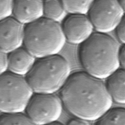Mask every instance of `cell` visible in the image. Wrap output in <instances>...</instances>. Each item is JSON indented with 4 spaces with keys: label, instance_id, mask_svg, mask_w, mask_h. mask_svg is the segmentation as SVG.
I'll use <instances>...</instances> for the list:
<instances>
[{
    "label": "cell",
    "instance_id": "obj_1",
    "mask_svg": "<svg viewBox=\"0 0 125 125\" xmlns=\"http://www.w3.org/2000/svg\"><path fill=\"white\" fill-rule=\"evenodd\" d=\"M60 90L66 109L89 122L96 121L112 106L113 101L102 80L85 71L71 74Z\"/></svg>",
    "mask_w": 125,
    "mask_h": 125
},
{
    "label": "cell",
    "instance_id": "obj_2",
    "mask_svg": "<svg viewBox=\"0 0 125 125\" xmlns=\"http://www.w3.org/2000/svg\"><path fill=\"white\" fill-rule=\"evenodd\" d=\"M81 44L80 61L88 74L105 79L120 68L118 59L120 45L107 33H93Z\"/></svg>",
    "mask_w": 125,
    "mask_h": 125
},
{
    "label": "cell",
    "instance_id": "obj_3",
    "mask_svg": "<svg viewBox=\"0 0 125 125\" xmlns=\"http://www.w3.org/2000/svg\"><path fill=\"white\" fill-rule=\"evenodd\" d=\"M71 74L70 63L56 54L36 60L25 78L34 93H55Z\"/></svg>",
    "mask_w": 125,
    "mask_h": 125
},
{
    "label": "cell",
    "instance_id": "obj_4",
    "mask_svg": "<svg viewBox=\"0 0 125 125\" xmlns=\"http://www.w3.org/2000/svg\"><path fill=\"white\" fill-rule=\"evenodd\" d=\"M65 42L59 22L42 17L25 25L23 46L36 59L58 54Z\"/></svg>",
    "mask_w": 125,
    "mask_h": 125
},
{
    "label": "cell",
    "instance_id": "obj_5",
    "mask_svg": "<svg viewBox=\"0 0 125 125\" xmlns=\"http://www.w3.org/2000/svg\"><path fill=\"white\" fill-rule=\"evenodd\" d=\"M33 94L24 77L6 72L0 76V112L24 111Z\"/></svg>",
    "mask_w": 125,
    "mask_h": 125
},
{
    "label": "cell",
    "instance_id": "obj_6",
    "mask_svg": "<svg viewBox=\"0 0 125 125\" xmlns=\"http://www.w3.org/2000/svg\"><path fill=\"white\" fill-rule=\"evenodd\" d=\"M62 100L55 93H34L25 109L33 125H50L62 112Z\"/></svg>",
    "mask_w": 125,
    "mask_h": 125
},
{
    "label": "cell",
    "instance_id": "obj_7",
    "mask_svg": "<svg viewBox=\"0 0 125 125\" xmlns=\"http://www.w3.org/2000/svg\"><path fill=\"white\" fill-rule=\"evenodd\" d=\"M124 13L117 0H94L87 14L97 32L107 34L114 30Z\"/></svg>",
    "mask_w": 125,
    "mask_h": 125
},
{
    "label": "cell",
    "instance_id": "obj_8",
    "mask_svg": "<svg viewBox=\"0 0 125 125\" xmlns=\"http://www.w3.org/2000/svg\"><path fill=\"white\" fill-rule=\"evenodd\" d=\"M66 42L80 44L93 33V26L86 14H70L61 25Z\"/></svg>",
    "mask_w": 125,
    "mask_h": 125
},
{
    "label": "cell",
    "instance_id": "obj_9",
    "mask_svg": "<svg viewBox=\"0 0 125 125\" xmlns=\"http://www.w3.org/2000/svg\"><path fill=\"white\" fill-rule=\"evenodd\" d=\"M25 25L12 16L0 21V48L8 53L23 46Z\"/></svg>",
    "mask_w": 125,
    "mask_h": 125
},
{
    "label": "cell",
    "instance_id": "obj_10",
    "mask_svg": "<svg viewBox=\"0 0 125 125\" xmlns=\"http://www.w3.org/2000/svg\"><path fill=\"white\" fill-rule=\"evenodd\" d=\"M11 16L26 25L43 17V0H13Z\"/></svg>",
    "mask_w": 125,
    "mask_h": 125
},
{
    "label": "cell",
    "instance_id": "obj_11",
    "mask_svg": "<svg viewBox=\"0 0 125 125\" xmlns=\"http://www.w3.org/2000/svg\"><path fill=\"white\" fill-rule=\"evenodd\" d=\"M36 58L23 46L7 53V70L13 74L25 77L32 68Z\"/></svg>",
    "mask_w": 125,
    "mask_h": 125
},
{
    "label": "cell",
    "instance_id": "obj_12",
    "mask_svg": "<svg viewBox=\"0 0 125 125\" xmlns=\"http://www.w3.org/2000/svg\"><path fill=\"white\" fill-rule=\"evenodd\" d=\"M125 69L119 68L106 78L105 83L112 101L120 104L125 103Z\"/></svg>",
    "mask_w": 125,
    "mask_h": 125
},
{
    "label": "cell",
    "instance_id": "obj_13",
    "mask_svg": "<svg viewBox=\"0 0 125 125\" xmlns=\"http://www.w3.org/2000/svg\"><path fill=\"white\" fill-rule=\"evenodd\" d=\"M66 11L61 0H43V17L59 22L65 16Z\"/></svg>",
    "mask_w": 125,
    "mask_h": 125
},
{
    "label": "cell",
    "instance_id": "obj_14",
    "mask_svg": "<svg viewBox=\"0 0 125 125\" xmlns=\"http://www.w3.org/2000/svg\"><path fill=\"white\" fill-rule=\"evenodd\" d=\"M94 124L101 125H125V110L122 107L111 108L106 110L101 117L95 121Z\"/></svg>",
    "mask_w": 125,
    "mask_h": 125
},
{
    "label": "cell",
    "instance_id": "obj_15",
    "mask_svg": "<svg viewBox=\"0 0 125 125\" xmlns=\"http://www.w3.org/2000/svg\"><path fill=\"white\" fill-rule=\"evenodd\" d=\"M33 125L23 112H10L0 113V125Z\"/></svg>",
    "mask_w": 125,
    "mask_h": 125
},
{
    "label": "cell",
    "instance_id": "obj_16",
    "mask_svg": "<svg viewBox=\"0 0 125 125\" xmlns=\"http://www.w3.org/2000/svg\"><path fill=\"white\" fill-rule=\"evenodd\" d=\"M67 13L86 14L94 0H61Z\"/></svg>",
    "mask_w": 125,
    "mask_h": 125
},
{
    "label": "cell",
    "instance_id": "obj_17",
    "mask_svg": "<svg viewBox=\"0 0 125 125\" xmlns=\"http://www.w3.org/2000/svg\"><path fill=\"white\" fill-rule=\"evenodd\" d=\"M13 0H0V21L11 16Z\"/></svg>",
    "mask_w": 125,
    "mask_h": 125
},
{
    "label": "cell",
    "instance_id": "obj_18",
    "mask_svg": "<svg viewBox=\"0 0 125 125\" xmlns=\"http://www.w3.org/2000/svg\"><path fill=\"white\" fill-rule=\"evenodd\" d=\"M115 30L117 38L122 44H125V17L118 23L114 29Z\"/></svg>",
    "mask_w": 125,
    "mask_h": 125
},
{
    "label": "cell",
    "instance_id": "obj_19",
    "mask_svg": "<svg viewBox=\"0 0 125 125\" xmlns=\"http://www.w3.org/2000/svg\"><path fill=\"white\" fill-rule=\"evenodd\" d=\"M7 53L0 48V76L8 71Z\"/></svg>",
    "mask_w": 125,
    "mask_h": 125
},
{
    "label": "cell",
    "instance_id": "obj_20",
    "mask_svg": "<svg viewBox=\"0 0 125 125\" xmlns=\"http://www.w3.org/2000/svg\"><path fill=\"white\" fill-rule=\"evenodd\" d=\"M118 59L119 62L120 66L122 68L125 69V44H122L120 46L118 53Z\"/></svg>",
    "mask_w": 125,
    "mask_h": 125
},
{
    "label": "cell",
    "instance_id": "obj_21",
    "mask_svg": "<svg viewBox=\"0 0 125 125\" xmlns=\"http://www.w3.org/2000/svg\"><path fill=\"white\" fill-rule=\"evenodd\" d=\"M67 125H87L90 124V122L83 119L82 118L75 117L74 118L69 120L67 123Z\"/></svg>",
    "mask_w": 125,
    "mask_h": 125
},
{
    "label": "cell",
    "instance_id": "obj_22",
    "mask_svg": "<svg viewBox=\"0 0 125 125\" xmlns=\"http://www.w3.org/2000/svg\"><path fill=\"white\" fill-rule=\"evenodd\" d=\"M120 6L125 9V0H117Z\"/></svg>",
    "mask_w": 125,
    "mask_h": 125
},
{
    "label": "cell",
    "instance_id": "obj_23",
    "mask_svg": "<svg viewBox=\"0 0 125 125\" xmlns=\"http://www.w3.org/2000/svg\"><path fill=\"white\" fill-rule=\"evenodd\" d=\"M63 124L61 123L60 121H58V120H56L55 121H54L53 122L51 123L50 125H62Z\"/></svg>",
    "mask_w": 125,
    "mask_h": 125
}]
</instances>
